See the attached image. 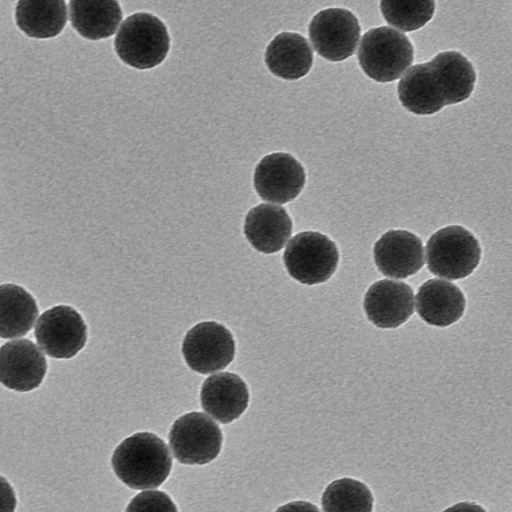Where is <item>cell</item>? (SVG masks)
<instances>
[{"label":"cell","instance_id":"30bf717a","mask_svg":"<svg viewBox=\"0 0 512 512\" xmlns=\"http://www.w3.org/2000/svg\"><path fill=\"white\" fill-rule=\"evenodd\" d=\"M38 346L50 357L69 359L82 350L87 340V326L73 307L54 306L39 317L35 327Z\"/></svg>","mask_w":512,"mask_h":512},{"label":"cell","instance_id":"2e32d148","mask_svg":"<svg viewBox=\"0 0 512 512\" xmlns=\"http://www.w3.org/2000/svg\"><path fill=\"white\" fill-rule=\"evenodd\" d=\"M292 227V220L283 207L259 204L247 213L244 234L254 249L272 254L284 247Z\"/></svg>","mask_w":512,"mask_h":512},{"label":"cell","instance_id":"4fadbf2b","mask_svg":"<svg viewBox=\"0 0 512 512\" xmlns=\"http://www.w3.org/2000/svg\"><path fill=\"white\" fill-rule=\"evenodd\" d=\"M412 288L401 281L383 279L367 290L363 307L367 318L383 329L397 328L413 314Z\"/></svg>","mask_w":512,"mask_h":512},{"label":"cell","instance_id":"6da1fadb","mask_svg":"<svg viewBox=\"0 0 512 512\" xmlns=\"http://www.w3.org/2000/svg\"><path fill=\"white\" fill-rule=\"evenodd\" d=\"M475 81L471 62L460 52L445 51L408 69L398 83L397 92L408 111L432 115L447 105L467 100Z\"/></svg>","mask_w":512,"mask_h":512},{"label":"cell","instance_id":"cb8c5ba5","mask_svg":"<svg viewBox=\"0 0 512 512\" xmlns=\"http://www.w3.org/2000/svg\"><path fill=\"white\" fill-rule=\"evenodd\" d=\"M126 512H178L175 503L163 491L152 490L137 494Z\"/></svg>","mask_w":512,"mask_h":512},{"label":"cell","instance_id":"ffe728a7","mask_svg":"<svg viewBox=\"0 0 512 512\" xmlns=\"http://www.w3.org/2000/svg\"><path fill=\"white\" fill-rule=\"evenodd\" d=\"M38 316L34 297L23 287L8 283L0 285V337L26 335Z\"/></svg>","mask_w":512,"mask_h":512},{"label":"cell","instance_id":"7a4b0ae2","mask_svg":"<svg viewBox=\"0 0 512 512\" xmlns=\"http://www.w3.org/2000/svg\"><path fill=\"white\" fill-rule=\"evenodd\" d=\"M111 463L116 476L138 490L159 487L172 468L165 442L150 432H138L124 439L115 448Z\"/></svg>","mask_w":512,"mask_h":512},{"label":"cell","instance_id":"9a60e30c","mask_svg":"<svg viewBox=\"0 0 512 512\" xmlns=\"http://www.w3.org/2000/svg\"><path fill=\"white\" fill-rule=\"evenodd\" d=\"M200 401L206 413L220 423L228 424L246 410L249 392L246 383L238 375L221 372L204 381Z\"/></svg>","mask_w":512,"mask_h":512},{"label":"cell","instance_id":"3957f363","mask_svg":"<svg viewBox=\"0 0 512 512\" xmlns=\"http://www.w3.org/2000/svg\"><path fill=\"white\" fill-rule=\"evenodd\" d=\"M118 57L136 69L159 65L170 48V37L164 23L150 13H135L122 23L114 40Z\"/></svg>","mask_w":512,"mask_h":512},{"label":"cell","instance_id":"7c38bea8","mask_svg":"<svg viewBox=\"0 0 512 512\" xmlns=\"http://www.w3.org/2000/svg\"><path fill=\"white\" fill-rule=\"evenodd\" d=\"M46 371L45 356L30 340H12L0 347V383L6 388L32 391L42 383Z\"/></svg>","mask_w":512,"mask_h":512},{"label":"cell","instance_id":"e0dca14e","mask_svg":"<svg viewBox=\"0 0 512 512\" xmlns=\"http://www.w3.org/2000/svg\"><path fill=\"white\" fill-rule=\"evenodd\" d=\"M466 301L461 290L451 282L430 279L416 295V311L426 323L446 327L458 321L465 311Z\"/></svg>","mask_w":512,"mask_h":512},{"label":"cell","instance_id":"ac0fdd59","mask_svg":"<svg viewBox=\"0 0 512 512\" xmlns=\"http://www.w3.org/2000/svg\"><path fill=\"white\" fill-rule=\"evenodd\" d=\"M265 63L275 76L297 80L309 72L313 64V51L302 35L282 32L267 46Z\"/></svg>","mask_w":512,"mask_h":512},{"label":"cell","instance_id":"ba28073f","mask_svg":"<svg viewBox=\"0 0 512 512\" xmlns=\"http://www.w3.org/2000/svg\"><path fill=\"white\" fill-rule=\"evenodd\" d=\"M308 31L315 51L328 61L339 62L355 53L361 27L349 10L328 8L312 18Z\"/></svg>","mask_w":512,"mask_h":512},{"label":"cell","instance_id":"8fae6325","mask_svg":"<svg viewBox=\"0 0 512 512\" xmlns=\"http://www.w3.org/2000/svg\"><path fill=\"white\" fill-rule=\"evenodd\" d=\"M306 181L303 166L290 154L277 152L266 155L254 172V187L265 201L285 204L294 200Z\"/></svg>","mask_w":512,"mask_h":512},{"label":"cell","instance_id":"8992f818","mask_svg":"<svg viewBox=\"0 0 512 512\" xmlns=\"http://www.w3.org/2000/svg\"><path fill=\"white\" fill-rule=\"evenodd\" d=\"M290 276L306 285L320 284L334 274L339 262L336 244L326 235L304 231L295 235L283 254Z\"/></svg>","mask_w":512,"mask_h":512},{"label":"cell","instance_id":"603a6c76","mask_svg":"<svg viewBox=\"0 0 512 512\" xmlns=\"http://www.w3.org/2000/svg\"><path fill=\"white\" fill-rule=\"evenodd\" d=\"M380 10L392 26L405 31H415L431 20L435 12L434 1L383 0Z\"/></svg>","mask_w":512,"mask_h":512},{"label":"cell","instance_id":"277c9868","mask_svg":"<svg viewBox=\"0 0 512 512\" xmlns=\"http://www.w3.org/2000/svg\"><path fill=\"white\" fill-rule=\"evenodd\" d=\"M413 45L408 37L388 26L368 30L358 49L363 72L377 82L398 79L412 64Z\"/></svg>","mask_w":512,"mask_h":512},{"label":"cell","instance_id":"5b68a950","mask_svg":"<svg viewBox=\"0 0 512 512\" xmlns=\"http://www.w3.org/2000/svg\"><path fill=\"white\" fill-rule=\"evenodd\" d=\"M480 258L478 240L470 231L458 225L438 230L426 245L429 271L449 280L469 276L478 266Z\"/></svg>","mask_w":512,"mask_h":512},{"label":"cell","instance_id":"7402d4cb","mask_svg":"<svg viewBox=\"0 0 512 512\" xmlns=\"http://www.w3.org/2000/svg\"><path fill=\"white\" fill-rule=\"evenodd\" d=\"M373 502L368 486L353 478L332 481L321 498L323 512H372Z\"/></svg>","mask_w":512,"mask_h":512},{"label":"cell","instance_id":"44dd1931","mask_svg":"<svg viewBox=\"0 0 512 512\" xmlns=\"http://www.w3.org/2000/svg\"><path fill=\"white\" fill-rule=\"evenodd\" d=\"M17 26L29 37L51 38L61 33L67 22L64 1H19L15 8Z\"/></svg>","mask_w":512,"mask_h":512},{"label":"cell","instance_id":"9c48e42d","mask_svg":"<svg viewBox=\"0 0 512 512\" xmlns=\"http://www.w3.org/2000/svg\"><path fill=\"white\" fill-rule=\"evenodd\" d=\"M182 354L186 364L201 374L227 367L235 356V341L231 332L215 321L200 322L185 335Z\"/></svg>","mask_w":512,"mask_h":512},{"label":"cell","instance_id":"5bb4252c","mask_svg":"<svg viewBox=\"0 0 512 512\" xmlns=\"http://www.w3.org/2000/svg\"><path fill=\"white\" fill-rule=\"evenodd\" d=\"M374 261L385 276L404 279L416 274L424 264L421 239L406 230H389L374 244Z\"/></svg>","mask_w":512,"mask_h":512},{"label":"cell","instance_id":"d4e9b609","mask_svg":"<svg viewBox=\"0 0 512 512\" xmlns=\"http://www.w3.org/2000/svg\"><path fill=\"white\" fill-rule=\"evenodd\" d=\"M17 500L9 482L0 475V512H14Z\"/></svg>","mask_w":512,"mask_h":512},{"label":"cell","instance_id":"4316f807","mask_svg":"<svg viewBox=\"0 0 512 512\" xmlns=\"http://www.w3.org/2000/svg\"><path fill=\"white\" fill-rule=\"evenodd\" d=\"M443 512H486L480 505L472 502L457 503Z\"/></svg>","mask_w":512,"mask_h":512},{"label":"cell","instance_id":"52a82bcc","mask_svg":"<svg viewBox=\"0 0 512 512\" xmlns=\"http://www.w3.org/2000/svg\"><path fill=\"white\" fill-rule=\"evenodd\" d=\"M168 439L178 462L204 465L219 455L223 437L211 418L200 412H190L175 420Z\"/></svg>","mask_w":512,"mask_h":512},{"label":"cell","instance_id":"d6986e66","mask_svg":"<svg viewBox=\"0 0 512 512\" xmlns=\"http://www.w3.org/2000/svg\"><path fill=\"white\" fill-rule=\"evenodd\" d=\"M73 28L84 38L100 40L112 36L122 19L117 1H70Z\"/></svg>","mask_w":512,"mask_h":512},{"label":"cell","instance_id":"484cf974","mask_svg":"<svg viewBox=\"0 0 512 512\" xmlns=\"http://www.w3.org/2000/svg\"><path fill=\"white\" fill-rule=\"evenodd\" d=\"M275 512H320L318 507L306 501H293L280 506Z\"/></svg>","mask_w":512,"mask_h":512}]
</instances>
